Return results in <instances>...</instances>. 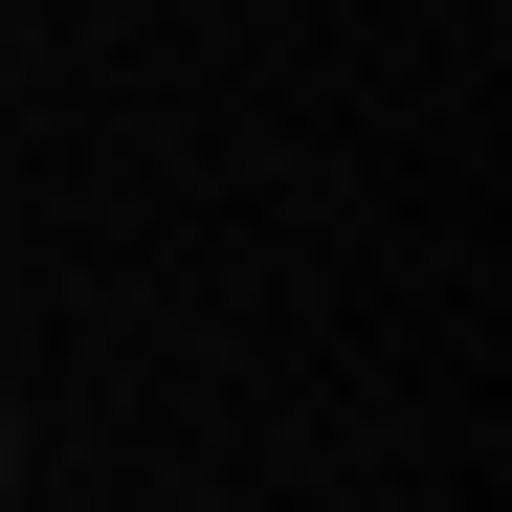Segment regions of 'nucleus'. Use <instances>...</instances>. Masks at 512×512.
<instances>
[{
  "mask_svg": "<svg viewBox=\"0 0 512 512\" xmlns=\"http://www.w3.org/2000/svg\"><path fill=\"white\" fill-rule=\"evenodd\" d=\"M0 512H23V423H0Z\"/></svg>",
  "mask_w": 512,
  "mask_h": 512,
  "instance_id": "nucleus-1",
  "label": "nucleus"
}]
</instances>
